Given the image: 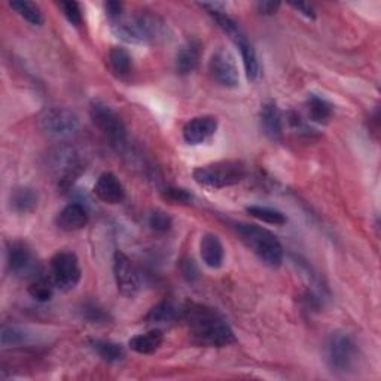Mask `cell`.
I'll list each match as a JSON object with an SVG mask.
<instances>
[{
  "label": "cell",
  "instance_id": "obj_1",
  "mask_svg": "<svg viewBox=\"0 0 381 381\" xmlns=\"http://www.w3.org/2000/svg\"><path fill=\"white\" fill-rule=\"evenodd\" d=\"M193 340L204 347H227L235 342V335L230 325L213 308L201 304H188L182 310Z\"/></svg>",
  "mask_w": 381,
  "mask_h": 381
},
{
  "label": "cell",
  "instance_id": "obj_2",
  "mask_svg": "<svg viewBox=\"0 0 381 381\" xmlns=\"http://www.w3.org/2000/svg\"><path fill=\"white\" fill-rule=\"evenodd\" d=\"M112 30L116 36L127 44H157L167 36L166 23L160 16L146 11L133 16H121L112 21Z\"/></svg>",
  "mask_w": 381,
  "mask_h": 381
},
{
  "label": "cell",
  "instance_id": "obj_3",
  "mask_svg": "<svg viewBox=\"0 0 381 381\" xmlns=\"http://www.w3.org/2000/svg\"><path fill=\"white\" fill-rule=\"evenodd\" d=\"M235 230L243 243L270 268H279L283 263V246L273 233L253 223H237Z\"/></svg>",
  "mask_w": 381,
  "mask_h": 381
},
{
  "label": "cell",
  "instance_id": "obj_4",
  "mask_svg": "<svg viewBox=\"0 0 381 381\" xmlns=\"http://www.w3.org/2000/svg\"><path fill=\"white\" fill-rule=\"evenodd\" d=\"M194 181L205 188L220 189L240 183L248 176V167L241 161H218L198 167L193 173Z\"/></svg>",
  "mask_w": 381,
  "mask_h": 381
},
{
  "label": "cell",
  "instance_id": "obj_5",
  "mask_svg": "<svg viewBox=\"0 0 381 381\" xmlns=\"http://www.w3.org/2000/svg\"><path fill=\"white\" fill-rule=\"evenodd\" d=\"M209 14L213 16V20L220 27V30L227 34V36L233 41V44L240 49L241 59H243L245 64L246 76L250 82H255L259 78V75H261V67H259L256 53L252 44L248 41L245 31L241 30V27L231 19V16L223 14V11H212Z\"/></svg>",
  "mask_w": 381,
  "mask_h": 381
},
{
  "label": "cell",
  "instance_id": "obj_6",
  "mask_svg": "<svg viewBox=\"0 0 381 381\" xmlns=\"http://www.w3.org/2000/svg\"><path fill=\"white\" fill-rule=\"evenodd\" d=\"M38 126L45 136L56 141H67L78 133L79 118L71 109L51 106L39 115Z\"/></svg>",
  "mask_w": 381,
  "mask_h": 381
},
{
  "label": "cell",
  "instance_id": "obj_7",
  "mask_svg": "<svg viewBox=\"0 0 381 381\" xmlns=\"http://www.w3.org/2000/svg\"><path fill=\"white\" fill-rule=\"evenodd\" d=\"M356 344L347 334H334L326 342L325 359L327 367L335 372H347L356 360Z\"/></svg>",
  "mask_w": 381,
  "mask_h": 381
},
{
  "label": "cell",
  "instance_id": "obj_8",
  "mask_svg": "<svg viewBox=\"0 0 381 381\" xmlns=\"http://www.w3.org/2000/svg\"><path fill=\"white\" fill-rule=\"evenodd\" d=\"M93 124L100 133L115 145H123L127 141V128L119 115L101 101H93L90 106Z\"/></svg>",
  "mask_w": 381,
  "mask_h": 381
},
{
  "label": "cell",
  "instance_id": "obj_9",
  "mask_svg": "<svg viewBox=\"0 0 381 381\" xmlns=\"http://www.w3.org/2000/svg\"><path fill=\"white\" fill-rule=\"evenodd\" d=\"M81 265L75 253L60 252L51 259V277L63 292H68L76 288L81 280Z\"/></svg>",
  "mask_w": 381,
  "mask_h": 381
},
{
  "label": "cell",
  "instance_id": "obj_10",
  "mask_svg": "<svg viewBox=\"0 0 381 381\" xmlns=\"http://www.w3.org/2000/svg\"><path fill=\"white\" fill-rule=\"evenodd\" d=\"M113 275L119 293L126 298H134L141 290L142 283L137 268L131 263V259L119 250L113 255Z\"/></svg>",
  "mask_w": 381,
  "mask_h": 381
},
{
  "label": "cell",
  "instance_id": "obj_11",
  "mask_svg": "<svg viewBox=\"0 0 381 381\" xmlns=\"http://www.w3.org/2000/svg\"><path fill=\"white\" fill-rule=\"evenodd\" d=\"M209 75L225 88H237L240 83L237 64L233 56L225 49H218L212 54L209 60Z\"/></svg>",
  "mask_w": 381,
  "mask_h": 381
},
{
  "label": "cell",
  "instance_id": "obj_12",
  "mask_svg": "<svg viewBox=\"0 0 381 381\" xmlns=\"http://www.w3.org/2000/svg\"><path fill=\"white\" fill-rule=\"evenodd\" d=\"M8 270L11 274L16 277H27L34 275L36 273V258H34L33 252L20 241L11 243L8 248Z\"/></svg>",
  "mask_w": 381,
  "mask_h": 381
},
{
  "label": "cell",
  "instance_id": "obj_13",
  "mask_svg": "<svg viewBox=\"0 0 381 381\" xmlns=\"http://www.w3.org/2000/svg\"><path fill=\"white\" fill-rule=\"evenodd\" d=\"M218 130V119L215 116H198L190 119L183 127V138L189 145H201L209 141V138Z\"/></svg>",
  "mask_w": 381,
  "mask_h": 381
},
{
  "label": "cell",
  "instance_id": "obj_14",
  "mask_svg": "<svg viewBox=\"0 0 381 381\" xmlns=\"http://www.w3.org/2000/svg\"><path fill=\"white\" fill-rule=\"evenodd\" d=\"M96 197L106 204H119L126 198V189L113 173H103L94 185Z\"/></svg>",
  "mask_w": 381,
  "mask_h": 381
},
{
  "label": "cell",
  "instance_id": "obj_15",
  "mask_svg": "<svg viewBox=\"0 0 381 381\" xmlns=\"http://www.w3.org/2000/svg\"><path fill=\"white\" fill-rule=\"evenodd\" d=\"M56 222H57V227L63 231H67V233L79 231L85 228L86 223H88V213H86V210L83 209V205L78 203H72V204H67L59 213Z\"/></svg>",
  "mask_w": 381,
  "mask_h": 381
},
{
  "label": "cell",
  "instance_id": "obj_16",
  "mask_svg": "<svg viewBox=\"0 0 381 381\" xmlns=\"http://www.w3.org/2000/svg\"><path fill=\"white\" fill-rule=\"evenodd\" d=\"M200 252H201L203 263L207 267L212 270H218L222 267L225 250H223L220 240L215 234L203 235L201 243H200Z\"/></svg>",
  "mask_w": 381,
  "mask_h": 381
},
{
  "label": "cell",
  "instance_id": "obj_17",
  "mask_svg": "<svg viewBox=\"0 0 381 381\" xmlns=\"http://www.w3.org/2000/svg\"><path fill=\"white\" fill-rule=\"evenodd\" d=\"M261 124L264 133L271 138V141H280L283 134V123H282V113L275 103L273 101L265 103L261 111Z\"/></svg>",
  "mask_w": 381,
  "mask_h": 381
},
{
  "label": "cell",
  "instance_id": "obj_18",
  "mask_svg": "<svg viewBox=\"0 0 381 381\" xmlns=\"http://www.w3.org/2000/svg\"><path fill=\"white\" fill-rule=\"evenodd\" d=\"M38 201H39V195L34 189L27 188V186H21V188H16L11 193V209L16 213H31L33 210H36L38 207Z\"/></svg>",
  "mask_w": 381,
  "mask_h": 381
},
{
  "label": "cell",
  "instance_id": "obj_19",
  "mask_svg": "<svg viewBox=\"0 0 381 381\" xmlns=\"http://www.w3.org/2000/svg\"><path fill=\"white\" fill-rule=\"evenodd\" d=\"M200 63V45L189 41L183 45L176 56V71L179 75L193 73Z\"/></svg>",
  "mask_w": 381,
  "mask_h": 381
},
{
  "label": "cell",
  "instance_id": "obj_20",
  "mask_svg": "<svg viewBox=\"0 0 381 381\" xmlns=\"http://www.w3.org/2000/svg\"><path fill=\"white\" fill-rule=\"evenodd\" d=\"M164 341V335L160 329H153L146 334L136 335L130 338L128 345L130 349L138 355H152L153 352H157L160 349V345Z\"/></svg>",
  "mask_w": 381,
  "mask_h": 381
},
{
  "label": "cell",
  "instance_id": "obj_21",
  "mask_svg": "<svg viewBox=\"0 0 381 381\" xmlns=\"http://www.w3.org/2000/svg\"><path fill=\"white\" fill-rule=\"evenodd\" d=\"M56 170L59 178L64 183H71L82 170L81 163L73 152H60L56 157Z\"/></svg>",
  "mask_w": 381,
  "mask_h": 381
},
{
  "label": "cell",
  "instance_id": "obj_22",
  "mask_svg": "<svg viewBox=\"0 0 381 381\" xmlns=\"http://www.w3.org/2000/svg\"><path fill=\"white\" fill-rule=\"evenodd\" d=\"M56 283L53 277H48L44 274H34L31 277V282L29 285V293L31 298H34L39 303H46L54 295Z\"/></svg>",
  "mask_w": 381,
  "mask_h": 381
},
{
  "label": "cell",
  "instance_id": "obj_23",
  "mask_svg": "<svg viewBox=\"0 0 381 381\" xmlns=\"http://www.w3.org/2000/svg\"><path fill=\"white\" fill-rule=\"evenodd\" d=\"M109 66L111 71L118 76V78H127L131 73V56L127 49L124 48H112L109 53Z\"/></svg>",
  "mask_w": 381,
  "mask_h": 381
},
{
  "label": "cell",
  "instance_id": "obj_24",
  "mask_svg": "<svg viewBox=\"0 0 381 381\" xmlns=\"http://www.w3.org/2000/svg\"><path fill=\"white\" fill-rule=\"evenodd\" d=\"M91 347L93 350L103 359L109 363H116L121 362L126 357V352L124 349L121 347L119 344L112 342V341H106V340H93L91 342Z\"/></svg>",
  "mask_w": 381,
  "mask_h": 381
},
{
  "label": "cell",
  "instance_id": "obj_25",
  "mask_svg": "<svg viewBox=\"0 0 381 381\" xmlns=\"http://www.w3.org/2000/svg\"><path fill=\"white\" fill-rule=\"evenodd\" d=\"M181 316V311L175 304H171L168 301L160 303L155 307L149 310V313L146 315L145 320L148 323H168L176 320Z\"/></svg>",
  "mask_w": 381,
  "mask_h": 381
},
{
  "label": "cell",
  "instance_id": "obj_26",
  "mask_svg": "<svg viewBox=\"0 0 381 381\" xmlns=\"http://www.w3.org/2000/svg\"><path fill=\"white\" fill-rule=\"evenodd\" d=\"M9 6L31 26H42L45 23L44 14L36 4L26 2V0H15V2H9Z\"/></svg>",
  "mask_w": 381,
  "mask_h": 381
},
{
  "label": "cell",
  "instance_id": "obj_27",
  "mask_svg": "<svg viewBox=\"0 0 381 381\" xmlns=\"http://www.w3.org/2000/svg\"><path fill=\"white\" fill-rule=\"evenodd\" d=\"M334 112V108L331 103H327L326 100L318 97V96H311L308 100V115L310 119L315 121L318 124H326L329 119H331Z\"/></svg>",
  "mask_w": 381,
  "mask_h": 381
},
{
  "label": "cell",
  "instance_id": "obj_28",
  "mask_svg": "<svg viewBox=\"0 0 381 381\" xmlns=\"http://www.w3.org/2000/svg\"><path fill=\"white\" fill-rule=\"evenodd\" d=\"M246 212L258 219V220H263L265 223H270V225H275V227H282V225L286 223V216L275 210V209H271V207H263V205H250L246 209Z\"/></svg>",
  "mask_w": 381,
  "mask_h": 381
},
{
  "label": "cell",
  "instance_id": "obj_29",
  "mask_svg": "<svg viewBox=\"0 0 381 381\" xmlns=\"http://www.w3.org/2000/svg\"><path fill=\"white\" fill-rule=\"evenodd\" d=\"M29 334L21 327L16 326H4L2 334H0V342H2V347H16V345H21L27 342Z\"/></svg>",
  "mask_w": 381,
  "mask_h": 381
},
{
  "label": "cell",
  "instance_id": "obj_30",
  "mask_svg": "<svg viewBox=\"0 0 381 381\" xmlns=\"http://www.w3.org/2000/svg\"><path fill=\"white\" fill-rule=\"evenodd\" d=\"M148 223H149L151 230L155 231V233H167L171 228L173 220H171V218L166 212H163V210H153L149 215Z\"/></svg>",
  "mask_w": 381,
  "mask_h": 381
},
{
  "label": "cell",
  "instance_id": "obj_31",
  "mask_svg": "<svg viewBox=\"0 0 381 381\" xmlns=\"http://www.w3.org/2000/svg\"><path fill=\"white\" fill-rule=\"evenodd\" d=\"M163 198L173 204H189L193 201V195H190L186 189L170 186L163 190Z\"/></svg>",
  "mask_w": 381,
  "mask_h": 381
},
{
  "label": "cell",
  "instance_id": "obj_32",
  "mask_svg": "<svg viewBox=\"0 0 381 381\" xmlns=\"http://www.w3.org/2000/svg\"><path fill=\"white\" fill-rule=\"evenodd\" d=\"M59 6L63 11V14H64L68 23L76 26V27L82 24V11H81V5L78 2H60Z\"/></svg>",
  "mask_w": 381,
  "mask_h": 381
},
{
  "label": "cell",
  "instance_id": "obj_33",
  "mask_svg": "<svg viewBox=\"0 0 381 381\" xmlns=\"http://www.w3.org/2000/svg\"><path fill=\"white\" fill-rule=\"evenodd\" d=\"M105 8H106V14H108V16H109L111 23L119 20L121 16L124 15V5L121 4V2H113V0H112V2H108V4L105 5Z\"/></svg>",
  "mask_w": 381,
  "mask_h": 381
},
{
  "label": "cell",
  "instance_id": "obj_34",
  "mask_svg": "<svg viewBox=\"0 0 381 381\" xmlns=\"http://www.w3.org/2000/svg\"><path fill=\"white\" fill-rule=\"evenodd\" d=\"M282 4L280 2H271V0H265V2H258L256 8L258 12L261 15H274L277 11L280 9Z\"/></svg>",
  "mask_w": 381,
  "mask_h": 381
},
{
  "label": "cell",
  "instance_id": "obj_35",
  "mask_svg": "<svg viewBox=\"0 0 381 381\" xmlns=\"http://www.w3.org/2000/svg\"><path fill=\"white\" fill-rule=\"evenodd\" d=\"M293 9H297L300 14H303L304 16H307V19L310 20H315L316 19V12L313 9V6H311L310 4H304V2H290L289 4Z\"/></svg>",
  "mask_w": 381,
  "mask_h": 381
},
{
  "label": "cell",
  "instance_id": "obj_36",
  "mask_svg": "<svg viewBox=\"0 0 381 381\" xmlns=\"http://www.w3.org/2000/svg\"><path fill=\"white\" fill-rule=\"evenodd\" d=\"M85 315L86 319H90L91 322H101V320H106V315L103 313V310L97 308V307H85Z\"/></svg>",
  "mask_w": 381,
  "mask_h": 381
},
{
  "label": "cell",
  "instance_id": "obj_37",
  "mask_svg": "<svg viewBox=\"0 0 381 381\" xmlns=\"http://www.w3.org/2000/svg\"><path fill=\"white\" fill-rule=\"evenodd\" d=\"M185 265H186L188 268H183V274L188 275L189 279H190V277H194L195 273H197V270H195V267H194V261H193V259H190V261H186V263H185Z\"/></svg>",
  "mask_w": 381,
  "mask_h": 381
}]
</instances>
